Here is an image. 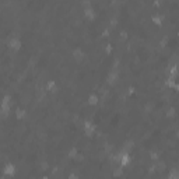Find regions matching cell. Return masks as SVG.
<instances>
[{"mask_svg": "<svg viewBox=\"0 0 179 179\" xmlns=\"http://www.w3.org/2000/svg\"><path fill=\"white\" fill-rule=\"evenodd\" d=\"M116 160L121 162V166H126L130 164V161H132V158H130V154L128 153V151H121V153L118 154V157H116Z\"/></svg>", "mask_w": 179, "mask_h": 179, "instance_id": "cell-1", "label": "cell"}, {"mask_svg": "<svg viewBox=\"0 0 179 179\" xmlns=\"http://www.w3.org/2000/svg\"><path fill=\"white\" fill-rule=\"evenodd\" d=\"M8 48L10 49H14V51H18L20 48H21V39L18 38V37H16V35H13L11 38L8 39Z\"/></svg>", "mask_w": 179, "mask_h": 179, "instance_id": "cell-2", "label": "cell"}, {"mask_svg": "<svg viewBox=\"0 0 179 179\" xmlns=\"http://www.w3.org/2000/svg\"><path fill=\"white\" fill-rule=\"evenodd\" d=\"M10 104H11V97L4 95L3 101H1V113H3V116H6V113L10 111Z\"/></svg>", "mask_w": 179, "mask_h": 179, "instance_id": "cell-3", "label": "cell"}, {"mask_svg": "<svg viewBox=\"0 0 179 179\" xmlns=\"http://www.w3.org/2000/svg\"><path fill=\"white\" fill-rule=\"evenodd\" d=\"M84 16L87 17V18L90 20H94L97 17V13H95V10H94V7L92 6H87V7H84Z\"/></svg>", "mask_w": 179, "mask_h": 179, "instance_id": "cell-4", "label": "cell"}, {"mask_svg": "<svg viewBox=\"0 0 179 179\" xmlns=\"http://www.w3.org/2000/svg\"><path fill=\"white\" fill-rule=\"evenodd\" d=\"M84 132H85V134L91 136V134L95 132V126H94V123H91V122H85V123H84Z\"/></svg>", "mask_w": 179, "mask_h": 179, "instance_id": "cell-5", "label": "cell"}, {"mask_svg": "<svg viewBox=\"0 0 179 179\" xmlns=\"http://www.w3.org/2000/svg\"><path fill=\"white\" fill-rule=\"evenodd\" d=\"M3 172L6 173V175H14V172H16V166L10 162V164H6V166H4V169H3Z\"/></svg>", "mask_w": 179, "mask_h": 179, "instance_id": "cell-6", "label": "cell"}, {"mask_svg": "<svg viewBox=\"0 0 179 179\" xmlns=\"http://www.w3.org/2000/svg\"><path fill=\"white\" fill-rule=\"evenodd\" d=\"M151 20H153L154 24H158V25H160L161 23H162V16H161V14H158V13H154L153 17H151Z\"/></svg>", "mask_w": 179, "mask_h": 179, "instance_id": "cell-7", "label": "cell"}, {"mask_svg": "<svg viewBox=\"0 0 179 179\" xmlns=\"http://www.w3.org/2000/svg\"><path fill=\"white\" fill-rule=\"evenodd\" d=\"M168 179H179V171L172 169V171L169 172V175H168Z\"/></svg>", "mask_w": 179, "mask_h": 179, "instance_id": "cell-8", "label": "cell"}, {"mask_svg": "<svg viewBox=\"0 0 179 179\" xmlns=\"http://www.w3.org/2000/svg\"><path fill=\"white\" fill-rule=\"evenodd\" d=\"M24 115H25V111H24V109L18 108L17 111H16V116H17V119H23Z\"/></svg>", "mask_w": 179, "mask_h": 179, "instance_id": "cell-9", "label": "cell"}, {"mask_svg": "<svg viewBox=\"0 0 179 179\" xmlns=\"http://www.w3.org/2000/svg\"><path fill=\"white\" fill-rule=\"evenodd\" d=\"M88 102L91 104V105H95V104L98 102V97L94 95V94H91V95H90V98H88Z\"/></svg>", "mask_w": 179, "mask_h": 179, "instance_id": "cell-10", "label": "cell"}, {"mask_svg": "<svg viewBox=\"0 0 179 179\" xmlns=\"http://www.w3.org/2000/svg\"><path fill=\"white\" fill-rule=\"evenodd\" d=\"M55 85H56V83H55V81H48V84H46V88L49 90V91H53Z\"/></svg>", "mask_w": 179, "mask_h": 179, "instance_id": "cell-11", "label": "cell"}, {"mask_svg": "<svg viewBox=\"0 0 179 179\" xmlns=\"http://www.w3.org/2000/svg\"><path fill=\"white\" fill-rule=\"evenodd\" d=\"M42 179H49V178H42Z\"/></svg>", "mask_w": 179, "mask_h": 179, "instance_id": "cell-12", "label": "cell"}, {"mask_svg": "<svg viewBox=\"0 0 179 179\" xmlns=\"http://www.w3.org/2000/svg\"><path fill=\"white\" fill-rule=\"evenodd\" d=\"M1 179H4V178H1Z\"/></svg>", "mask_w": 179, "mask_h": 179, "instance_id": "cell-13", "label": "cell"}, {"mask_svg": "<svg viewBox=\"0 0 179 179\" xmlns=\"http://www.w3.org/2000/svg\"><path fill=\"white\" fill-rule=\"evenodd\" d=\"M178 35H179V32H178Z\"/></svg>", "mask_w": 179, "mask_h": 179, "instance_id": "cell-14", "label": "cell"}]
</instances>
